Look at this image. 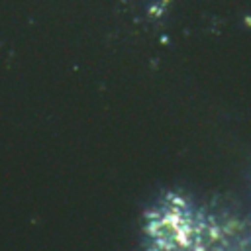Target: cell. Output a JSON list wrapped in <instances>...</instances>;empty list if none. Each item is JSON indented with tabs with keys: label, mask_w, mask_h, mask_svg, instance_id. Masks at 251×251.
<instances>
[{
	"label": "cell",
	"mask_w": 251,
	"mask_h": 251,
	"mask_svg": "<svg viewBox=\"0 0 251 251\" xmlns=\"http://www.w3.org/2000/svg\"><path fill=\"white\" fill-rule=\"evenodd\" d=\"M145 239L147 251H251V216L173 198L151 212Z\"/></svg>",
	"instance_id": "6da1fadb"
}]
</instances>
